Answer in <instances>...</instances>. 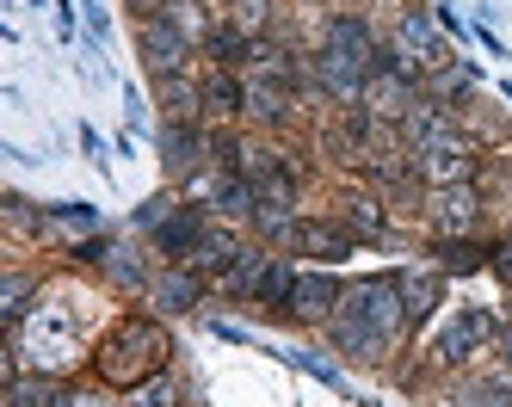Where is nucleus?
<instances>
[{
  "instance_id": "obj_6",
  "label": "nucleus",
  "mask_w": 512,
  "mask_h": 407,
  "mask_svg": "<svg viewBox=\"0 0 512 407\" xmlns=\"http://www.w3.org/2000/svg\"><path fill=\"white\" fill-rule=\"evenodd\" d=\"M136 44H142V68H149L155 81H179V74H186V62H192V37L179 31V25H173L167 13L142 19Z\"/></svg>"
},
{
  "instance_id": "obj_32",
  "label": "nucleus",
  "mask_w": 512,
  "mask_h": 407,
  "mask_svg": "<svg viewBox=\"0 0 512 407\" xmlns=\"http://www.w3.org/2000/svg\"><path fill=\"white\" fill-rule=\"evenodd\" d=\"M7 216H13V229H31V210H25V198H19V192L7 198Z\"/></svg>"
},
{
  "instance_id": "obj_33",
  "label": "nucleus",
  "mask_w": 512,
  "mask_h": 407,
  "mask_svg": "<svg viewBox=\"0 0 512 407\" xmlns=\"http://www.w3.org/2000/svg\"><path fill=\"white\" fill-rule=\"evenodd\" d=\"M130 7H136L142 19H155V7H161V0H130Z\"/></svg>"
},
{
  "instance_id": "obj_16",
  "label": "nucleus",
  "mask_w": 512,
  "mask_h": 407,
  "mask_svg": "<svg viewBox=\"0 0 512 407\" xmlns=\"http://www.w3.org/2000/svg\"><path fill=\"white\" fill-rule=\"evenodd\" d=\"M204 229H210V216H204L198 204H179V216H173L167 229L155 235V247H161V253L173 259V266H186V253H192V247L204 241Z\"/></svg>"
},
{
  "instance_id": "obj_1",
  "label": "nucleus",
  "mask_w": 512,
  "mask_h": 407,
  "mask_svg": "<svg viewBox=\"0 0 512 407\" xmlns=\"http://www.w3.org/2000/svg\"><path fill=\"white\" fill-rule=\"evenodd\" d=\"M401 327H408V303H401V278H358L340 296V315L327 321L334 346L346 358L364 364H383L401 346Z\"/></svg>"
},
{
  "instance_id": "obj_12",
  "label": "nucleus",
  "mask_w": 512,
  "mask_h": 407,
  "mask_svg": "<svg viewBox=\"0 0 512 407\" xmlns=\"http://www.w3.org/2000/svg\"><path fill=\"white\" fill-rule=\"evenodd\" d=\"M340 296H346V284H340L334 272H297V290H290V309H284V315L321 327V321L340 315Z\"/></svg>"
},
{
  "instance_id": "obj_8",
  "label": "nucleus",
  "mask_w": 512,
  "mask_h": 407,
  "mask_svg": "<svg viewBox=\"0 0 512 407\" xmlns=\"http://www.w3.org/2000/svg\"><path fill=\"white\" fill-rule=\"evenodd\" d=\"M253 222H260V235H297V179H290L284 167L253 179Z\"/></svg>"
},
{
  "instance_id": "obj_19",
  "label": "nucleus",
  "mask_w": 512,
  "mask_h": 407,
  "mask_svg": "<svg viewBox=\"0 0 512 407\" xmlns=\"http://www.w3.org/2000/svg\"><path fill=\"white\" fill-rule=\"evenodd\" d=\"M161 161H167V173H192L204 161V136L192 124H167L161 130Z\"/></svg>"
},
{
  "instance_id": "obj_5",
  "label": "nucleus",
  "mask_w": 512,
  "mask_h": 407,
  "mask_svg": "<svg viewBox=\"0 0 512 407\" xmlns=\"http://www.w3.org/2000/svg\"><path fill=\"white\" fill-rule=\"evenodd\" d=\"M358 105L371 111L377 124H408V118H414V105H420L414 74L401 68V62H377V68H371V81H364V99H358Z\"/></svg>"
},
{
  "instance_id": "obj_2",
  "label": "nucleus",
  "mask_w": 512,
  "mask_h": 407,
  "mask_svg": "<svg viewBox=\"0 0 512 407\" xmlns=\"http://www.w3.org/2000/svg\"><path fill=\"white\" fill-rule=\"evenodd\" d=\"M173 358V340H167V327L149 321V315H118L112 327L99 333V346H93V377L105 389H142L149 377H161Z\"/></svg>"
},
{
  "instance_id": "obj_9",
  "label": "nucleus",
  "mask_w": 512,
  "mask_h": 407,
  "mask_svg": "<svg viewBox=\"0 0 512 407\" xmlns=\"http://www.w3.org/2000/svg\"><path fill=\"white\" fill-rule=\"evenodd\" d=\"M426 222H432L445 241H463L475 222H482V192H475V185H432Z\"/></svg>"
},
{
  "instance_id": "obj_15",
  "label": "nucleus",
  "mask_w": 512,
  "mask_h": 407,
  "mask_svg": "<svg viewBox=\"0 0 512 407\" xmlns=\"http://www.w3.org/2000/svg\"><path fill=\"white\" fill-rule=\"evenodd\" d=\"M81 259H99V266H105V278H112V284H124V290H149V266H142V259H136V247H124V241H93Z\"/></svg>"
},
{
  "instance_id": "obj_22",
  "label": "nucleus",
  "mask_w": 512,
  "mask_h": 407,
  "mask_svg": "<svg viewBox=\"0 0 512 407\" xmlns=\"http://www.w3.org/2000/svg\"><path fill=\"white\" fill-rule=\"evenodd\" d=\"M266 272H272V253H260V247H241V259L229 266V290H241V296H260V284H266Z\"/></svg>"
},
{
  "instance_id": "obj_23",
  "label": "nucleus",
  "mask_w": 512,
  "mask_h": 407,
  "mask_svg": "<svg viewBox=\"0 0 512 407\" xmlns=\"http://www.w3.org/2000/svg\"><path fill=\"white\" fill-rule=\"evenodd\" d=\"M223 19H229V31L235 37H260L266 31V19H272V0H223Z\"/></svg>"
},
{
  "instance_id": "obj_3",
  "label": "nucleus",
  "mask_w": 512,
  "mask_h": 407,
  "mask_svg": "<svg viewBox=\"0 0 512 407\" xmlns=\"http://www.w3.org/2000/svg\"><path fill=\"white\" fill-rule=\"evenodd\" d=\"M414 142V173L426 185H475V148L469 136L445 118V111H426V99L414 105V118L401 124Z\"/></svg>"
},
{
  "instance_id": "obj_10",
  "label": "nucleus",
  "mask_w": 512,
  "mask_h": 407,
  "mask_svg": "<svg viewBox=\"0 0 512 407\" xmlns=\"http://www.w3.org/2000/svg\"><path fill=\"white\" fill-rule=\"evenodd\" d=\"M500 340V321L488 315V309H457L451 321H445V333H438V358L445 364H463V358H475L482 346H494Z\"/></svg>"
},
{
  "instance_id": "obj_17",
  "label": "nucleus",
  "mask_w": 512,
  "mask_h": 407,
  "mask_svg": "<svg viewBox=\"0 0 512 407\" xmlns=\"http://www.w3.org/2000/svg\"><path fill=\"white\" fill-rule=\"evenodd\" d=\"M235 259H241V241H235L229 229H204V241L186 253V266H192L198 278H229Z\"/></svg>"
},
{
  "instance_id": "obj_29",
  "label": "nucleus",
  "mask_w": 512,
  "mask_h": 407,
  "mask_svg": "<svg viewBox=\"0 0 512 407\" xmlns=\"http://www.w3.org/2000/svg\"><path fill=\"white\" fill-rule=\"evenodd\" d=\"M173 216H179V198H167V192H161V198H149V204L136 210V229H149V235H161V229H167Z\"/></svg>"
},
{
  "instance_id": "obj_14",
  "label": "nucleus",
  "mask_w": 512,
  "mask_h": 407,
  "mask_svg": "<svg viewBox=\"0 0 512 407\" xmlns=\"http://www.w3.org/2000/svg\"><path fill=\"white\" fill-rule=\"evenodd\" d=\"M290 241H297L303 253H315L321 266H340V259H352V253H358V241H352L346 222H321V216H303Z\"/></svg>"
},
{
  "instance_id": "obj_21",
  "label": "nucleus",
  "mask_w": 512,
  "mask_h": 407,
  "mask_svg": "<svg viewBox=\"0 0 512 407\" xmlns=\"http://www.w3.org/2000/svg\"><path fill=\"white\" fill-rule=\"evenodd\" d=\"M445 296V278L438 272H401V303H408V321H426Z\"/></svg>"
},
{
  "instance_id": "obj_11",
  "label": "nucleus",
  "mask_w": 512,
  "mask_h": 407,
  "mask_svg": "<svg viewBox=\"0 0 512 407\" xmlns=\"http://www.w3.org/2000/svg\"><path fill=\"white\" fill-rule=\"evenodd\" d=\"M38 235L50 241V247H62V253H87L93 241H99V216L87 210V204H56V210H44L38 216Z\"/></svg>"
},
{
  "instance_id": "obj_25",
  "label": "nucleus",
  "mask_w": 512,
  "mask_h": 407,
  "mask_svg": "<svg viewBox=\"0 0 512 407\" xmlns=\"http://www.w3.org/2000/svg\"><path fill=\"white\" fill-rule=\"evenodd\" d=\"M451 407H512V383H500V377H475V383H463V389L451 395Z\"/></svg>"
},
{
  "instance_id": "obj_7",
  "label": "nucleus",
  "mask_w": 512,
  "mask_h": 407,
  "mask_svg": "<svg viewBox=\"0 0 512 407\" xmlns=\"http://www.w3.org/2000/svg\"><path fill=\"white\" fill-rule=\"evenodd\" d=\"M395 44H401V68H408V74H438V68H451V44H445V31H438L426 13H401Z\"/></svg>"
},
{
  "instance_id": "obj_13",
  "label": "nucleus",
  "mask_w": 512,
  "mask_h": 407,
  "mask_svg": "<svg viewBox=\"0 0 512 407\" xmlns=\"http://www.w3.org/2000/svg\"><path fill=\"white\" fill-rule=\"evenodd\" d=\"M149 303H155L161 315H192V309L204 303V278H198L192 266H167V272L149 278Z\"/></svg>"
},
{
  "instance_id": "obj_24",
  "label": "nucleus",
  "mask_w": 512,
  "mask_h": 407,
  "mask_svg": "<svg viewBox=\"0 0 512 407\" xmlns=\"http://www.w3.org/2000/svg\"><path fill=\"white\" fill-rule=\"evenodd\" d=\"M247 111H253V118H266V124H278L284 111H290L284 81H266V74H260V81H247Z\"/></svg>"
},
{
  "instance_id": "obj_26",
  "label": "nucleus",
  "mask_w": 512,
  "mask_h": 407,
  "mask_svg": "<svg viewBox=\"0 0 512 407\" xmlns=\"http://www.w3.org/2000/svg\"><path fill=\"white\" fill-rule=\"evenodd\" d=\"M31 290H38L31 272H7V278H0V321H7V327L31 309Z\"/></svg>"
},
{
  "instance_id": "obj_31",
  "label": "nucleus",
  "mask_w": 512,
  "mask_h": 407,
  "mask_svg": "<svg viewBox=\"0 0 512 407\" xmlns=\"http://www.w3.org/2000/svg\"><path fill=\"white\" fill-rule=\"evenodd\" d=\"M62 407H112V401H105L99 389H68V401Z\"/></svg>"
},
{
  "instance_id": "obj_18",
  "label": "nucleus",
  "mask_w": 512,
  "mask_h": 407,
  "mask_svg": "<svg viewBox=\"0 0 512 407\" xmlns=\"http://www.w3.org/2000/svg\"><path fill=\"white\" fill-rule=\"evenodd\" d=\"M68 389H56L50 370H13L7 377V407H62Z\"/></svg>"
},
{
  "instance_id": "obj_27",
  "label": "nucleus",
  "mask_w": 512,
  "mask_h": 407,
  "mask_svg": "<svg viewBox=\"0 0 512 407\" xmlns=\"http://www.w3.org/2000/svg\"><path fill=\"white\" fill-rule=\"evenodd\" d=\"M290 290H297V266H284V259H272V272H266V284H260V296L253 303H266V309H290Z\"/></svg>"
},
{
  "instance_id": "obj_20",
  "label": "nucleus",
  "mask_w": 512,
  "mask_h": 407,
  "mask_svg": "<svg viewBox=\"0 0 512 407\" xmlns=\"http://www.w3.org/2000/svg\"><path fill=\"white\" fill-rule=\"evenodd\" d=\"M340 222H346V229L352 235H364V241H377L383 229H389V210L371 198V192H346L340 198Z\"/></svg>"
},
{
  "instance_id": "obj_4",
  "label": "nucleus",
  "mask_w": 512,
  "mask_h": 407,
  "mask_svg": "<svg viewBox=\"0 0 512 407\" xmlns=\"http://www.w3.org/2000/svg\"><path fill=\"white\" fill-rule=\"evenodd\" d=\"M371 68H377V44H371V31H364V19H334V25H327V44L315 56V81L327 93H334L340 105L364 99Z\"/></svg>"
},
{
  "instance_id": "obj_28",
  "label": "nucleus",
  "mask_w": 512,
  "mask_h": 407,
  "mask_svg": "<svg viewBox=\"0 0 512 407\" xmlns=\"http://www.w3.org/2000/svg\"><path fill=\"white\" fill-rule=\"evenodd\" d=\"M118 407H179V383H173L167 370H161V377H149L142 389H130Z\"/></svg>"
},
{
  "instance_id": "obj_30",
  "label": "nucleus",
  "mask_w": 512,
  "mask_h": 407,
  "mask_svg": "<svg viewBox=\"0 0 512 407\" xmlns=\"http://www.w3.org/2000/svg\"><path fill=\"white\" fill-rule=\"evenodd\" d=\"M284 358H290V364H303V370H309V377H321V383H340V370H334V364H327L321 352H284Z\"/></svg>"
}]
</instances>
